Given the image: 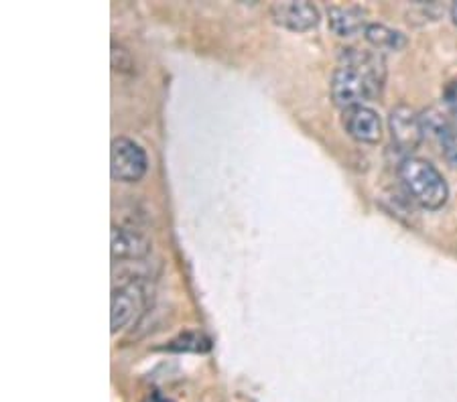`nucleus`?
Returning a JSON list of instances; mask_svg holds the SVG:
<instances>
[{"label": "nucleus", "instance_id": "1", "mask_svg": "<svg viewBox=\"0 0 457 402\" xmlns=\"http://www.w3.org/2000/svg\"><path fill=\"white\" fill-rule=\"evenodd\" d=\"M342 65L331 76V100L337 108L364 106L380 94L385 84V62L366 49H342Z\"/></svg>", "mask_w": 457, "mask_h": 402}, {"label": "nucleus", "instance_id": "2", "mask_svg": "<svg viewBox=\"0 0 457 402\" xmlns=\"http://www.w3.org/2000/svg\"><path fill=\"white\" fill-rule=\"evenodd\" d=\"M399 175L407 192L419 206L427 209H439L441 206H445L449 197L447 181L429 160L419 157L403 159Z\"/></svg>", "mask_w": 457, "mask_h": 402}, {"label": "nucleus", "instance_id": "3", "mask_svg": "<svg viewBox=\"0 0 457 402\" xmlns=\"http://www.w3.org/2000/svg\"><path fill=\"white\" fill-rule=\"evenodd\" d=\"M149 167L143 146L127 136H118L110 146V171L112 177L124 183H135L143 179Z\"/></svg>", "mask_w": 457, "mask_h": 402}, {"label": "nucleus", "instance_id": "4", "mask_svg": "<svg viewBox=\"0 0 457 402\" xmlns=\"http://www.w3.org/2000/svg\"><path fill=\"white\" fill-rule=\"evenodd\" d=\"M390 135H393V143L401 152H412L419 149V144L423 143L425 130L421 116L409 106H396L390 112Z\"/></svg>", "mask_w": 457, "mask_h": 402}, {"label": "nucleus", "instance_id": "5", "mask_svg": "<svg viewBox=\"0 0 457 402\" xmlns=\"http://www.w3.org/2000/svg\"><path fill=\"white\" fill-rule=\"evenodd\" d=\"M425 135H433L441 144L445 160L452 167H457V119L453 114L429 110L421 116Z\"/></svg>", "mask_w": 457, "mask_h": 402}, {"label": "nucleus", "instance_id": "6", "mask_svg": "<svg viewBox=\"0 0 457 402\" xmlns=\"http://www.w3.org/2000/svg\"><path fill=\"white\" fill-rule=\"evenodd\" d=\"M270 14L277 25L291 29V31L297 33L309 31V29H313L320 23V11H317L312 3H307V0H297V3H295V0L275 3L270 6Z\"/></svg>", "mask_w": 457, "mask_h": 402}, {"label": "nucleus", "instance_id": "7", "mask_svg": "<svg viewBox=\"0 0 457 402\" xmlns=\"http://www.w3.org/2000/svg\"><path fill=\"white\" fill-rule=\"evenodd\" d=\"M342 124L353 141L376 144L382 138L380 116L368 106H353L344 110Z\"/></svg>", "mask_w": 457, "mask_h": 402}, {"label": "nucleus", "instance_id": "8", "mask_svg": "<svg viewBox=\"0 0 457 402\" xmlns=\"http://www.w3.org/2000/svg\"><path fill=\"white\" fill-rule=\"evenodd\" d=\"M145 301V289L141 283H129L120 289H114L112 295V311H110V325L112 332H120L122 327L130 324V319L135 317V313L141 309Z\"/></svg>", "mask_w": 457, "mask_h": 402}, {"label": "nucleus", "instance_id": "9", "mask_svg": "<svg viewBox=\"0 0 457 402\" xmlns=\"http://www.w3.org/2000/svg\"><path fill=\"white\" fill-rule=\"evenodd\" d=\"M151 252V242L143 234L127 228H112V256L116 260H138Z\"/></svg>", "mask_w": 457, "mask_h": 402}, {"label": "nucleus", "instance_id": "10", "mask_svg": "<svg viewBox=\"0 0 457 402\" xmlns=\"http://www.w3.org/2000/svg\"><path fill=\"white\" fill-rule=\"evenodd\" d=\"M328 17L331 31L340 37H353L362 31V29H366V12L360 9V6H329Z\"/></svg>", "mask_w": 457, "mask_h": 402}, {"label": "nucleus", "instance_id": "11", "mask_svg": "<svg viewBox=\"0 0 457 402\" xmlns=\"http://www.w3.org/2000/svg\"><path fill=\"white\" fill-rule=\"evenodd\" d=\"M364 37H366V41L376 49L399 51L404 45V35L395 31V29H388L386 25H378V23L366 25Z\"/></svg>", "mask_w": 457, "mask_h": 402}, {"label": "nucleus", "instance_id": "12", "mask_svg": "<svg viewBox=\"0 0 457 402\" xmlns=\"http://www.w3.org/2000/svg\"><path fill=\"white\" fill-rule=\"evenodd\" d=\"M445 98L449 104H457V82H452L445 90Z\"/></svg>", "mask_w": 457, "mask_h": 402}, {"label": "nucleus", "instance_id": "13", "mask_svg": "<svg viewBox=\"0 0 457 402\" xmlns=\"http://www.w3.org/2000/svg\"><path fill=\"white\" fill-rule=\"evenodd\" d=\"M145 402H173V400H169L165 397H159V394H153V397H149Z\"/></svg>", "mask_w": 457, "mask_h": 402}, {"label": "nucleus", "instance_id": "14", "mask_svg": "<svg viewBox=\"0 0 457 402\" xmlns=\"http://www.w3.org/2000/svg\"><path fill=\"white\" fill-rule=\"evenodd\" d=\"M452 19H453V23L457 25V3L452 4Z\"/></svg>", "mask_w": 457, "mask_h": 402}]
</instances>
